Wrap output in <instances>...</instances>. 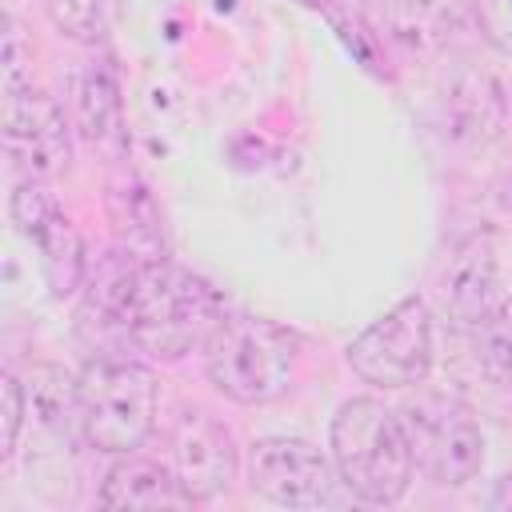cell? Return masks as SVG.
<instances>
[{"mask_svg":"<svg viewBox=\"0 0 512 512\" xmlns=\"http://www.w3.org/2000/svg\"><path fill=\"white\" fill-rule=\"evenodd\" d=\"M220 296L188 268L164 260H140L120 312L124 340L152 360H184L204 348L220 324Z\"/></svg>","mask_w":512,"mask_h":512,"instance_id":"1","label":"cell"},{"mask_svg":"<svg viewBox=\"0 0 512 512\" xmlns=\"http://www.w3.org/2000/svg\"><path fill=\"white\" fill-rule=\"evenodd\" d=\"M328 448L340 484L364 504L404 500L416 476L400 412H392L376 396H352L336 408L328 428Z\"/></svg>","mask_w":512,"mask_h":512,"instance_id":"2","label":"cell"},{"mask_svg":"<svg viewBox=\"0 0 512 512\" xmlns=\"http://www.w3.org/2000/svg\"><path fill=\"white\" fill-rule=\"evenodd\" d=\"M204 352V372L216 392L236 404H272L288 392L296 376L300 340L284 324L248 312H224L212 328Z\"/></svg>","mask_w":512,"mask_h":512,"instance_id":"3","label":"cell"},{"mask_svg":"<svg viewBox=\"0 0 512 512\" xmlns=\"http://www.w3.org/2000/svg\"><path fill=\"white\" fill-rule=\"evenodd\" d=\"M80 388V436L108 456L136 452L160 408V388L148 364L128 356H96L76 376Z\"/></svg>","mask_w":512,"mask_h":512,"instance_id":"4","label":"cell"},{"mask_svg":"<svg viewBox=\"0 0 512 512\" xmlns=\"http://www.w3.org/2000/svg\"><path fill=\"white\" fill-rule=\"evenodd\" d=\"M436 356L432 312L424 296L396 300L344 348L348 368L372 388H416L428 380Z\"/></svg>","mask_w":512,"mask_h":512,"instance_id":"5","label":"cell"},{"mask_svg":"<svg viewBox=\"0 0 512 512\" xmlns=\"http://www.w3.org/2000/svg\"><path fill=\"white\" fill-rule=\"evenodd\" d=\"M400 412L412 464L424 480L440 488H460L484 468V432L472 408L456 396H416Z\"/></svg>","mask_w":512,"mask_h":512,"instance_id":"6","label":"cell"},{"mask_svg":"<svg viewBox=\"0 0 512 512\" xmlns=\"http://www.w3.org/2000/svg\"><path fill=\"white\" fill-rule=\"evenodd\" d=\"M8 212H12L16 232L36 248V260H40L48 292L56 300H64L76 288H84V272H88L84 240H80L76 224L68 220V212L56 204V196L44 188V180L24 176L12 188Z\"/></svg>","mask_w":512,"mask_h":512,"instance_id":"7","label":"cell"},{"mask_svg":"<svg viewBox=\"0 0 512 512\" xmlns=\"http://www.w3.org/2000/svg\"><path fill=\"white\" fill-rule=\"evenodd\" d=\"M336 464L304 436H264L248 448V484L272 504L316 508L332 500Z\"/></svg>","mask_w":512,"mask_h":512,"instance_id":"8","label":"cell"},{"mask_svg":"<svg viewBox=\"0 0 512 512\" xmlns=\"http://www.w3.org/2000/svg\"><path fill=\"white\" fill-rule=\"evenodd\" d=\"M4 148L12 168L32 180H48L72 164V124L48 92L24 88L4 96Z\"/></svg>","mask_w":512,"mask_h":512,"instance_id":"9","label":"cell"},{"mask_svg":"<svg viewBox=\"0 0 512 512\" xmlns=\"http://www.w3.org/2000/svg\"><path fill=\"white\" fill-rule=\"evenodd\" d=\"M176 480L192 496V504H208L220 492L232 488L240 472V452L232 440V428L216 420L204 408H184L172 424V456H168Z\"/></svg>","mask_w":512,"mask_h":512,"instance_id":"10","label":"cell"},{"mask_svg":"<svg viewBox=\"0 0 512 512\" xmlns=\"http://www.w3.org/2000/svg\"><path fill=\"white\" fill-rule=\"evenodd\" d=\"M436 124L456 148H488L508 124V92L496 72L480 64H456L436 100Z\"/></svg>","mask_w":512,"mask_h":512,"instance_id":"11","label":"cell"},{"mask_svg":"<svg viewBox=\"0 0 512 512\" xmlns=\"http://www.w3.org/2000/svg\"><path fill=\"white\" fill-rule=\"evenodd\" d=\"M444 312L460 328H476L480 316L500 300V252L492 232H472L460 240L444 264Z\"/></svg>","mask_w":512,"mask_h":512,"instance_id":"12","label":"cell"},{"mask_svg":"<svg viewBox=\"0 0 512 512\" xmlns=\"http://www.w3.org/2000/svg\"><path fill=\"white\" fill-rule=\"evenodd\" d=\"M76 132L92 152L120 164L128 152V128H124V96H120V72L112 56H96L84 64L76 80Z\"/></svg>","mask_w":512,"mask_h":512,"instance_id":"13","label":"cell"},{"mask_svg":"<svg viewBox=\"0 0 512 512\" xmlns=\"http://www.w3.org/2000/svg\"><path fill=\"white\" fill-rule=\"evenodd\" d=\"M104 212H108V224H112L120 248H128L136 260H164L168 256L160 208H156L148 184L132 168L120 164L108 176V184H104Z\"/></svg>","mask_w":512,"mask_h":512,"instance_id":"14","label":"cell"},{"mask_svg":"<svg viewBox=\"0 0 512 512\" xmlns=\"http://www.w3.org/2000/svg\"><path fill=\"white\" fill-rule=\"evenodd\" d=\"M100 508H112V512H148V508H188L192 496L184 492V484L176 480L172 464H160V460H144L136 452H124L104 484H100Z\"/></svg>","mask_w":512,"mask_h":512,"instance_id":"15","label":"cell"},{"mask_svg":"<svg viewBox=\"0 0 512 512\" xmlns=\"http://www.w3.org/2000/svg\"><path fill=\"white\" fill-rule=\"evenodd\" d=\"M360 16L376 40L404 52H432L448 32L440 0H360Z\"/></svg>","mask_w":512,"mask_h":512,"instance_id":"16","label":"cell"},{"mask_svg":"<svg viewBox=\"0 0 512 512\" xmlns=\"http://www.w3.org/2000/svg\"><path fill=\"white\" fill-rule=\"evenodd\" d=\"M476 364L488 380L512 384V296H500L472 328Z\"/></svg>","mask_w":512,"mask_h":512,"instance_id":"17","label":"cell"},{"mask_svg":"<svg viewBox=\"0 0 512 512\" xmlns=\"http://www.w3.org/2000/svg\"><path fill=\"white\" fill-rule=\"evenodd\" d=\"M112 8L116 0H44V12L56 24V32L80 44H96L108 32Z\"/></svg>","mask_w":512,"mask_h":512,"instance_id":"18","label":"cell"},{"mask_svg":"<svg viewBox=\"0 0 512 512\" xmlns=\"http://www.w3.org/2000/svg\"><path fill=\"white\" fill-rule=\"evenodd\" d=\"M0 76H4V96H16L24 88H32V40L24 32V24L16 16H8L4 28V52H0Z\"/></svg>","mask_w":512,"mask_h":512,"instance_id":"19","label":"cell"},{"mask_svg":"<svg viewBox=\"0 0 512 512\" xmlns=\"http://www.w3.org/2000/svg\"><path fill=\"white\" fill-rule=\"evenodd\" d=\"M0 400H4V440H0V456L12 460V452H16V444H20L24 416H28V388L20 384L16 372H4V380H0Z\"/></svg>","mask_w":512,"mask_h":512,"instance_id":"20","label":"cell"},{"mask_svg":"<svg viewBox=\"0 0 512 512\" xmlns=\"http://www.w3.org/2000/svg\"><path fill=\"white\" fill-rule=\"evenodd\" d=\"M472 12H476V24H480V36L512 56V0H472Z\"/></svg>","mask_w":512,"mask_h":512,"instance_id":"21","label":"cell"},{"mask_svg":"<svg viewBox=\"0 0 512 512\" xmlns=\"http://www.w3.org/2000/svg\"><path fill=\"white\" fill-rule=\"evenodd\" d=\"M488 508H492V512H512V472H504V476L492 484Z\"/></svg>","mask_w":512,"mask_h":512,"instance_id":"22","label":"cell"},{"mask_svg":"<svg viewBox=\"0 0 512 512\" xmlns=\"http://www.w3.org/2000/svg\"><path fill=\"white\" fill-rule=\"evenodd\" d=\"M296 4H304V8H312V12H324L332 0H296Z\"/></svg>","mask_w":512,"mask_h":512,"instance_id":"23","label":"cell"}]
</instances>
